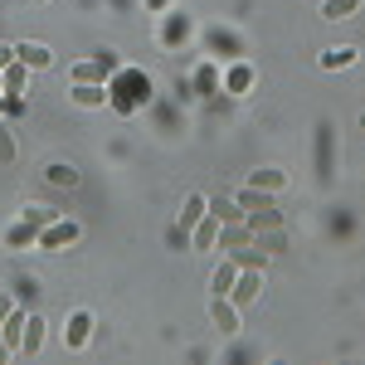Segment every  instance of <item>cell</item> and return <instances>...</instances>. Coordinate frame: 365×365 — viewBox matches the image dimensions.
<instances>
[{
	"instance_id": "29",
	"label": "cell",
	"mask_w": 365,
	"mask_h": 365,
	"mask_svg": "<svg viewBox=\"0 0 365 365\" xmlns=\"http://www.w3.org/2000/svg\"><path fill=\"white\" fill-rule=\"evenodd\" d=\"M361 132H365V113H361Z\"/></svg>"
},
{
	"instance_id": "17",
	"label": "cell",
	"mask_w": 365,
	"mask_h": 365,
	"mask_svg": "<svg viewBox=\"0 0 365 365\" xmlns=\"http://www.w3.org/2000/svg\"><path fill=\"white\" fill-rule=\"evenodd\" d=\"M195 249H220V220L215 215H205L195 225Z\"/></svg>"
},
{
	"instance_id": "1",
	"label": "cell",
	"mask_w": 365,
	"mask_h": 365,
	"mask_svg": "<svg viewBox=\"0 0 365 365\" xmlns=\"http://www.w3.org/2000/svg\"><path fill=\"white\" fill-rule=\"evenodd\" d=\"M78 239H83L78 220H49V225L39 229V249H68V244H78Z\"/></svg>"
},
{
	"instance_id": "13",
	"label": "cell",
	"mask_w": 365,
	"mask_h": 365,
	"mask_svg": "<svg viewBox=\"0 0 365 365\" xmlns=\"http://www.w3.org/2000/svg\"><path fill=\"white\" fill-rule=\"evenodd\" d=\"M39 346H44V317H29L25 341H20V356H39Z\"/></svg>"
},
{
	"instance_id": "5",
	"label": "cell",
	"mask_w": 365,
	"mask_h": 365,
	"mask_svg": "<svg viewBox=\"0 0 365 365\" xmlns=\"http://www.w3.org/2000/svg\"><path fill=\"white\" fill-rule=\"evenodd\" d=\"M88 336H93V317H88V312H73L68 327H63V346H68V351H83Z\"/></svg>"
},
{
	"instance_id": "8",
	"label": "cell",
	"mask_w": 365,
	"mask_h": 365,
	"mask_svg": "<svg viewBox=\"0 0 365 365\" xmlns=\"http://www.w3.org/2000/svg\"><path fill=\"white\" fill-rule=\"evenodd\" d=\"M210 322H215L220 331H239V307H234L229 297H215V302H210Z\"/></svg>"
},
{
	"instance_id": "27",
	"label": "cell",
	"mask_w": 365,
	"mask_h": 365,
	"mask_svg": "<svg viewBox=\"0 0 365 365\" xmlns=\"http://www.w3.org/2000/svg\"><path fill=\"white\" fill-rule=\"evenodd\" d=\"M0 361H10V346H5V336H0Z\"/></svg>"
},
{
	"instance_id": "3",
	"label": "cell",
	"mask_w": 365,
	"mask_h": 365,
	"mask_svg": "<svg viewBox=\"0 0 365 365\" xmlns=\"http://www.w3.org/2000/svg\"><path fill=\"white\" fill-rule=\"evenodd\" d=\"M108 73H117V58H113V54L73 63V83H108Z\"/></svg>"
},
{
	"instance_id": "2",
	"label": "cell",
	"mask_w": 365,
	"mask_h": 365,
	"mask_svg": "<svg viewBox=\"0 0 365 365\" xmlns=\"http://www.w3.org/2000/svg\"><path fill=\"white\" fill-rule=\"evenodd\" d=\"M258 292H263V273L258 268H239V278L229 287V302L234 307H249V302H258Z\"/></svg>"
},
{
	"instance_id": "28",
	"label": "cell",
	"mask_w": 365,
	"mask_h": 365,
	"mask_svg": "<svg viewBox=\"0 0 365 365\" xmlns=\"http://www.w3.org/2000/svg\"><path fill=\"white\" fill-rule=\"evenodd\" d=\"M146 5H151V10H161V5H166V0H146Z\"/></svg>"
},
{
	"instance_id": "12",
	"label": "cell",
	"mask_w": 365,
	"mask_h": 365,
	"mask_svg": "<svg viewBox=\"0 0 365 365\" xmlns=\"http://www.w3.org/2000/svg\"><path fill=\"white\" fill-rule=\"evenodd\" d=\"M282 185H287V175L273 170V166H263V170H253V175H249V190H273V195H278Z\"/></svg>"
},
{
	"instance_id": "23",
	"label": "cell",
	"mask_w": 365,
	"mask_h": 365,
	"mask_svg": "<svg viewBox=\"0 0 365 365\" xmlns=\"http://www.w3.org/2000/svg\"><path fill=\"white\" fill-rule=\"evenodd\" d=\"M229 88H249V68H229Z\"/></svg>"
},
{
	"instance_id": "10",
	"label": "cell",
	"mask_w": 365,
	"mask_h": 365,
	"mask_svg": "<svg viewBox=\"0 0 365 365\" xmlns=\"http://www.w3.org/2000/svg\"><path fill=\"white\" fill-rule=\"evenodd\" d=\"M108 98H113V93L103 83H73V103H78V108H108Z\"/></svg>"
},
{
	"instance_id": "26",
	"label": "cell",
	"mask_w": 365,
	"mask_h": 365,
	"mask_svg": "<svg viewBox=\"0 0 365 365\" xmlns=\"http://www.w3.org/2000/svg\"><path fill=\"white\" fill-rule=\"evenodd\" d=\"M5 63H15V44H0V68Z\"/></svg>"
},
{
	"instance_id": "24",
	"label": "cell",
	"mask_w": 365,
	"mask_h": 365,
	"mask_svg": "<svg viewBox=\"0 0 365 365\" xmlns=\"http://www.w3.org/2000/svg\"><path fill=\"white\" fill-rule=\"evenodd\" d=\"M0 156H5V161L15 156V141H10V132H5V127H0Z\"/></svg>"
},
{
	"instance_id": "11",
	"label": "cell",
	"mask_w": 365,
	"mask_h": 365,
	"mask_svg": "<svg viewBox=\"0 0 365 365\" xmlns=\"http://www.w3.org/2000/svg\"><path fill=\"white\" fill-rule=\"evenodd\" d=\"M234 278H239V263H234V253H229L225 263L215 268V278H210V287H215V297H229V287H234Z\"/></svg>"
},
{
	"instance_id": "14",
	"label": "cell",
	"mask_w": 365,
	"mask_h": 365,
	"mask_svg": "<svg viewBox=\"0 0 365 365\" xmlns=\"http://www.w3.org/2000/svg\"><path fill=\"white\" fill-rule=\"evenodd\" d=\"M351 63H356V49H351V44H331V49L322 54V68H327V73H336V68H351Z\"/></svg>"
},
{
	"instance_id": "25",
	"label": "cell",
	"mask_w": 365,
	"mask_h": 365,
	"mask_svg": "<svg viewBox=\"0 0 365 365\" xmlns=\"http://www.w3.org/2000/svg\"><path fill=\"white\" fill-rule=\"evenodd\" d=\"M10 312H15V297H10V292H0V322H5Z\"/></svg>"
},
{
	"instance_id": "20",
	"label": "cell",
	"mask_w": 365,
	"mask_h": 365,
	"mask_svg": "<svg viewBox=\"0 0 365 365\" xmlns=\"http://www.w3.org/2000/svg\"><path fill=\"white\" fill-rule=\"evenodd\" d=\"M20 220H29V225H39V229H44L49 220H58V215L49 210V205H25V210H20Z\"/></svg>"
},
{
	"instance_id": "22",
	"label": "cell",
	"mask_w": 365,
	"mask_h": 365,
	"mask_svg": "<svg viewBox=\"0 0 365 365\" xmlns=\"http://www.w3.org/2000/svg\"><path fill=\"white\" fill-rule=\"evenodd\" d=\"M49 180H54V185H73L78 175H73V170H68V166H49Z\"/></svg>"
},
{
	"instance_id": "18",
	"label": "cell",
	"mask_w": 365,
	"mask_h": 365,
	"mask_svg": "<svg viewBox=\"0 0 365 365\" xmlns=\"http://www.w3.org/2000/svg\"><path fill=\"white\" fill-rule=\"evenodd\" d=\"M205 215H210V200H205V195H190V200H185V210H180V229H195Z\"/></svg>"
},
{
	"instance_id": "6",
	"label": "cell",
	"mask_w": 365,
	"mask_h": 365,
	"mask_svg": "<svg viewBox=\"0 0 365 365\" xmlns=\"http://www.w3.org/2000/svg\"><path fill=\"white\" fill-rule=\"evenodd\" d=\"M220 249H225V253L253 249V229H249V220H244V225H220Z\"/></svg>"
},
{
	"instance_id": "4",
	"label": "cell",
	"mask_w": 365,
	"mask_h": 365,
	"mask_svg": "<svg viewBox=\"0 0 365 365\" xmlns=\"http://www.w3.org/2000/svg\"><path fill=\"white\" fill-rule=\"evenodd\" d=\"M15 58L25 63L29 73H34V68H49V63H54L49 44H39V39H20V44H15Z\"/></svg>"
},
{
	"instance_id": "7",
	"label": "cell",
	"mask_w": 365,
	"mask_h": 365,
	"mask_svg": "<svg viewBox=\"0 0 365 365\" xmlns=\"http://www.w3.org/2000/svg\"><path fill=\"white\" fill-rule=\"evenodd\" d=\"M25 322H29V312H10L5 322H0V336H5V346H10V356H20V341H25Z\"/></svg>"
},
{
	"instance_id": "9",
	"label": "cell",
	"mask_w": 365,
	"mask_h": 365,
	"mask_svg": "<svg viewBox=\"0 0 365 365\" xmlns=\"http://www.w3.org/2000/svg\"><path fill=\"white\" fill-rule=\"evenodd\" d=\"M25 83H29V68H25V63H20V58L0 68V88H5L10 98H20V93H25Z\"/></svg>"
},
{
	"instance_id": "19",
	"label": "cell",
	"mask_w": 365,
	"mask_h": 365,
	"mask_svg": "<svg viewBox=\"0 0 365 365\" xmlns=\"http://www.w3.org/2000/svg\"><path fill=\"white\" fill-rule=\"evenodd\" d=\"M356 10H361V0H327V5H322L327 20H351Z\"/></svg>"
},
{
	"instance_id": "16",
	"label": "cell",
	"mask_w": 365,
	"mask_h": 365,
	"mask_svg": "<svg viewBox=\"0 0 365 365\" xmlns=\"http://www.w3.org/2000/svg\"><path fill=\"white\" fill-rule=\"evenodd\" d=\"M210 215H215L220 225H244V220H249L244 205H234V200H210Z\"/></svg>"
},
{
	"instance_id": "30",
	"label": "cell",
	"mask_w": 365,
	"mask_h": 365,
	"mask_svg": "<svg viewBox=\"0 0 365 365\" xmlns=\"http://www.w3.org/2000/svg\"><path fill=\"white\" fill-rule=\"evenodd\" d=\"M34 5H44V0H34Z\"/></svg>"
},
{
	"instance_id": "21",
	"label": "cell",
	"mask_w": 365,
	"mask_h": 365,
	"mask_svg": "<svg viewBox=\"0 0 365 365\" xmlns=\"http://www.w3.org/2000/svg\"><path fill=\"white\" fill-rule=\"evenodd\" d=\"M239 205H244V210H268L273 200H268V190H249V185H244V190H239Z\"/></svg>"
},
{
	"instance_id": "15",
	"label": "cell",
	"mask_w": 365,
	"mask_h": 365,
	"mask_svg": "<svg viewBox=\"0 0 365 365\" xmlns=\"http://www.w3.org/2000/svg\"><path fill=\"white\" fill-rule=\"evenodd\" d=\"M5 244H10V249H29V244H39V225H29V220H20V225H10V234H5Z\"/></svg>"
}]
</instances>
